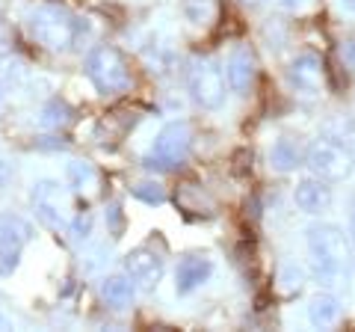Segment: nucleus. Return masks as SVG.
I'll list each match as a JSON object with an SVG mask.
<instances>
[{
    "mask_svg": "<svg viewBox=\"0 0 355 332\" xmlns=\"http://www.w3.org/2000/svg\"><path fill=\"white\" fill-rule=\"evenodd\" d=\"M275 3H284V6H299V0H275Z\"/></svg>",
    "mask_w": 355,
    "mask_h": 332,
    "instance_id": "nucleus-27",
    "label": "nucleus"
},
{
    "mask_svg": "<svg viewBox=\"0 0 355 332\" xmlns=\"http://www.w3.org/2000/svg\"><path fill=\"white\" fill-rule=\"evenodd\" d=\"M308 317H311V324L320 326V329L335 326L338 317H340V303L331 294H317L308 306Z\"/></svg>",
    "mask_w": 355,
    "mask_h": 332,
    "instance_id": "nucleus-14",
    "label": "nucleus"
},
{
    "mask_svg": "<svg viewBox=\"0 0 355 332\" xmlns=\"http://www.w3.org/2000/svg\"><path fill=\"white\" fill-rule=\"evenodd\" d=\"M190 125L187 122H169L157 140H154V146L148 149L146 154V166L154 172H175L178 166L187 160V151H190Z\"/></svg>",
    "mask_w": 355,
    "mask_h": 332,
    "instance_id": "nucleus-4",
    "label": "nucleus"
},
{
    "mask_svg": "<svg viewBox=\"0 0 355 332\" xmlns=\"http://www.w3.org/2000/svg\"><path fill=\"white\" fill-rule=\"evenodd\" d=\"M101 294L113 308H128L133 303V282L128 276H107L101 282Z\"/></svg>",
    "mask_w": 355,
    "mask_h": 332,
    "instance_id": "nucleus-15",
    "label": "nucleus"
},
{
    "mask_svg": "<svg viewBox=\"0 0 355 332\" xmlns=\"http://www.w3.org/2000/svg\"><path fill=\"white\" fill-rule=\"evenodd\" d=\"M86 77L95 83L98 92L113 95V92H125L130 86V69L128 60L121 57V51L113 45H98L83 63Z\"/></svg>",
    "mask_w": 355,
    "mask_h": 332,
    "instance_id": "nucleus-2",
    "label": "nucleus"
},
{
    "mask_svg": "<svg viewBox=\"0 0 355 332\" xmlns=\"http://www.w3.org/2000/svg\"><path fill=\"white\" fill-rule=\"evenodd\" d=\"M308 249L311 264L320 279H338L343 273V261H347V240H343L338 226H314L308 231Z\"/></svg>",
    "mask_w": 355,
    "mask_h": 332,
    "instance_id": "nucleus-3",
    "label": "nucleus"
},
{
    "mask_svg": "<svg viewBox=\"0 0 355 332\" xmlns=\"http://www.w3.org/2000/svg\"><path fill=\"white\" fill-rule=\"evenodd\" d=\"M190 92L196 98V104H202L205 110H216L222 101H225V77H222V69L214 60H193L190 65Z\"/></svg>",
    "mask_w": 355,
    "mask_h": 332,
    "instance_id": "nucleus-6",
    "label": "nucleus"
},
{
    "mask_svg": "<svg viewBox=\"0 0 355 332\" xmlns=\"http://www.w3.org/2000/svg\"><path fill=\"white\" fill-rule=\"evenodd\" d=\"M69 181L77 193H83V190H95L98 187V172H95V166L92 163H86V160H71L69 163Z\"/></svg>",
    "mask_w": 355,
    "mask_h": 332,
    "instance_id": "nucleus-19",
    "label": "nucleus"
},
{
    "mask_svg": "<svg viewBox=\"0 0 355 332\" xmlns=\"http://www.w3.org/2000/svg\"><path fill=\"white\" fill-rule=\"evenodd\" d=\"M89 229H92V217H89L86 211H80L74 219H69V235H71L74 240H83V238L89 235Z\"/></svg>",
    "mask_w": 355,
    "mask_h": 332,
    "instance_id": "nucleus-21",
    "label": "nucleus"
},
{
    "mask_svg": "<svg viewBox=\"0 0 355 332\" xmlns=\"http://www.w3.org/2000/svg\"><path fill=\"white\" fill-rule=\"evenodd\" d=\"M30 238H33L30 223H24L15 214H0V273L3 276H9L18 267L21 252H24Z\"/></svg>",
    "mask_w": 355,
    "mask_h": 332,
    "instance_id": "nucleus-8",
    "label": "nucleus"
},
{
    "mask_svg": "<svg viewBox=\"0 0 355 332\" xmlns=\"http://www.w3.org/2000/svg\"><path fill=\"white\" fill-rule=\"evenodd\" d=\"M352 273H355V264H352Z\"/></svg>",
    "mask_w": 355,
    "mask_h": 332,
    "instance_id": "nucleus-30",
    "label": "nucleus"
},
{
    "mask_svg": "<svg viewBox=\"0 0 355 332\" xmlns=\"http://www.w3.org/2000/svg\"><path fill=\"white\" fill-rule=\"evenodd\" d=\"M270 163H272V169H279V172H291L296 169L299 163H302V154H299V146L293 140H279L275 146L270 149Z\"/></svg>",
    "mask_w": 355,
    "mask_h": 332,
    "instance_id": "nucleus-16",
    "label": "nucleus"
},
{
    "mask_svg": "<svg viewBox=\"0 0 355 332\" xmlns=\"http://www.w3.org/2000/svg\"><path fill=\"white\" fill-rule=\"evenodd\" d=\"M352 238H355V214H352Z\"/></svg>",
    "mask_w": 355,
    "mask_h": 332,
    "instance_id": "nucleus-29",
    "label": "nucleus"
},
{
    "mask_svg": "<svg viewBox=\"0 0 355 332\" xmlns=\"http://www.w3.org/2000/svg\"><path fill=\"white\" fill-rule=\"evenodd\" d=\"M287 77H291V83L296 86V90L317 92L320 86H323V63H320L317 57H311V53H302V57H296L291 63Z\"/></svg>",
    "mask_w": 355,
    "mask_h": 332,
    "instance_id": "nucleus-12",
    "label": "nucleus"
},
{
    "mask_svg": "<svg viewBox=\"0 0 355 332\" xmlns=\"http://www.w3.org/2000/svg\"><path fill=\"white\" fill-rule=\"evenodd\" d=\"M6 181H9V163L0 160V187H6Z\"/></svg>",
    "mask_w": 355,
    "mask_h": 332,
    "instance_id": "nucleus-26",
    "label": "nucleus"
},
{
    "mask_svg": "<svg viewBox=\"0 0 355 332\" xmlns=\"http://www.w3.org/2000/svg\"><path fill=\"white\" fill-rule=\"evenodd\" d=\"M30 199H33V208H36V217L48 229L53 231L69 229V193H65L62 184L36 181L30 190Z\"/></svg>",
    "mask_w": 355,
    "mask_h": 332,
    "instance_id": "nucleus-5",
    "label": "nucleus"
},
{
    "mask_svg": "<svg viewBox=\"0 0 355 332\" xmlns=\"http://www.w3.org/2000/svg\"><path fill=\"white\" fill-rule=\"evenodd\" d=\"M214 273V261L207 256H187L175 270V291L178 294H190L198 285H205Z\"/></svg>",
    "mask_w": 355,
    "mask_h": 332,
    "instance_id": "nucleus-11",
    "label": "nucleus"
},
{
    "mask_svg": "<svg viewBox=\"0 0 355 332\" xmlns=\"http://www.w3.org/2000/svg\"><path fill=\"white\" fill-rule=\"evenodd\" d=\"M178 205H181L187 214L214 217V202H210L207 193H202V187H196V184H184L181 187V193H178Z\"/></svg>",
    "mask_w": 355,
    "mask_h": 332,
    "instance_id": "nucleus-17",
    "label": "nucleus"
},
{
    "mask_svg": "<svg viewBox=\"0 0 355 332\" xmlns=\"http://www.w3.org/2000/svg\"><path fill=\"white\" fill-rule=\"evenodd\" d=\"M305 163H308V169L323 181H340V179H347L349 169H352L349 151L335 146V142H329V140L314 142L305 154Z\"/></svg>",
    "mask_w": 355,
    "mask_h": 332,
    "instance_id": "nucleus-7",
    "label": "nucleus"
},
{
    "mask_svg": "<svg viewBox=\"0 0 355 332\" xmlns=\"http://www.w3.org/2000/svg\"><path fill=\"white\" fill-rule=\"evenodd\" d=\"M228 83H231V90L240 92V95H246L252 90V83H254V77H258V60H254V53L249 48H237L234 53L228 57Z\"/></svg>",
    "mask_w": 355,
    "mask_h": 332,
    "instance_id": "nucleus-10",
    "label": "nucleus"
},
{
    "mask_svg": "<svg viewBox=\"0 0 355 332\" xmlns=\"http://www.w3.org/2000/svg\"><path fill=\"white\" fill-rule=\"evenodd\" d=\"M30 33L44 48L69 51L80 39L83 24H80V18H74L71 13H65L60 6H39L30 13Z\"/></svg>",
    "mask_w": 355,
    "mask_h": 332,
    "instance_id": "nucleus-1",
    "label": "nucleus"
},
{
    "mask_svg": "<svg viewBox=\"0 0 355 332\" xmlns=\"http://www.w3.org/2000/svg\"><path fill=\"white\" fill-rule=\"evenodd\" d=\"M107 223H110V235L113 238H121V226H125V214H121V205H110L107 211Z\"/></svg>",
    "mask_w": 355,
    "mask_h": 332,
    "instance_id": "nucleus-22",
    "label": "nucleus"
},
{
    "mask_svg": "<svg viewBox=\"0 0 355 332\" xmlns=\"http://www.w3.org/2000/svg\"><path fill=\"white\" fill-rule=\"evenodd\" d=\"M343 3H347L349 9H355V0H343Z\"/></svg>",
    "mask_w": 355,
    "mask_h": 332,
    "instance_id": "nucleus-28",
    "label": "nucleus"
},
{
    "mask_svg": "<svg viewBox=\"0 0 355 332\" xmlns=\"http://www.w3.org/2000/svg\"><path fill=\"white\" fill-rule=\"evenodd\" d=\"M74 122V110L62 101V98H53V101L44 104L42 110V125L44 128H53V131H60V128H69Z\"/></svg>",
    "mask_w": 355,
    "mask_h": 332,
    "instance_id": "nucleus-18",
    "label": "nucleus"
},
{
    "mask_svg": "<svg viewBox=\"0 0 355 332\" xmlns=\"http://www.w3.org/2000/svg\"><path fill=\"white\" fill-rule=\"evenodd\" d=\"M234 160H237V166H234V172H237V175H243V172H246V160H252V151H240V154H237V158H234Z\"/></svg>",
    "mask_w": 355,
    "mask_h": 332,
    "instance_id": "nucleus-24",
    "label": "nucleus"
},
{
    "mask_svg": "<svg viewBox=\"0 0 355 332\" xmlns=\"http://www.w3.org/2000/svg\"><path fill=\"white\" fill-rule=\"evenodd\" d=\"M125 273H128L130 282H137L142 288H154L163 276V258L146 247L130 249L125 256Z\"/></svg>",
    "mask_w": 355,
    "mask_h": 332,
    "instance_id": "nucleus-9",
    "label": "nucleus"
},
{
    "mask_svg": "<svg viewBox=\"0 0 355 332\" xmlns=\"http://www.w3.org/2000/svg\"><path fill=\"white\" fill-rule=\"evenodd\" d=\"M284 282H287V291H299L302 288V273L296 267H284Z\"/></svg>",
    "mask_w": 355,
    "mask_h": 332,
    "instance_id": "nucleus-23",
    "label": "nucleus"
},
{
    "mask_svg": "<svg viewBox=\"0 0 355 332\" xmlns=\"http://www.w3.org/2000/svg\"><path fill=\"white\" fill-rule=\"evenodd\" d=\"M352 163H355V160H352Z\"/></svg>",
    "mask_w": 355,
    "mask_h": 332,
    "instance_id": "nucleus-31",
    "label": "nucleus"
},
{
    "mask_svg": "<svg viewBox=\"0 0 355 332\" xmlns=\"http://www.w3.org/2000/svg\"><path fill=\"white\" fill-rule=\"evenodd\" d=\"M133 196L142 199L146 205H163L166 202V187L157 181H139L133 184Z\"/></svg>",
    "mask_w": 355,
    "mask_h": 332,
    "instance_id": "nucleus-20",
    "label": "nucleus"
},
{
    "mask_svg": "<svg viewBox=\"0 0 355 332\" xmlns=\"http://www.w3.org/2000/svg\"><path fill=\"white\" fill-rule=\"evenodd\" d=\"M293 199L305 214H323L331 205V190H329V184L323 179H308V181H302L296 187Z\"/></svg>",
    "mask_w": 355,
    "mask_h": 332,
    "instance_id": "nucleus-13",
    "label": "nucleus"
},
{
    "mask_svg": "<svg viewBox=\"0 0 355 332\" xmlns=\"http://www.w3.org/2000/svg\"><path fill=\"white\" fill-rule=\"evenodd\" d=\"M343 57H347V63L355 69V42H349V45H343Z\"/></svg>",
    "mask_w": 355,
    "mask_h": 332,
    "instance_id": "nucleus-25",
    "label": "nucleus"
}]
</instances>
